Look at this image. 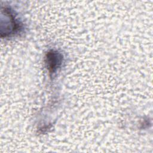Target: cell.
I'll return each instance as SVG.
<instances>
[{
	"label": "cell",
	"mask_w": 153,
	"mask_h": 153,
	"mask_svg": "<svg viewBox=\"0 0 153 153\" xmlns=\"http://www.w3.org/2000/svg\"><path fill=\"white\" fill-rule=\"evenodd\" d=\"M60 57H59V54L56 53H50L48 54L47 57V63L49 68L51 69L52 71H54L58 63L60 62Z\"/></svg>",
	"instance_id": "cell-1"
}]
</instances>
